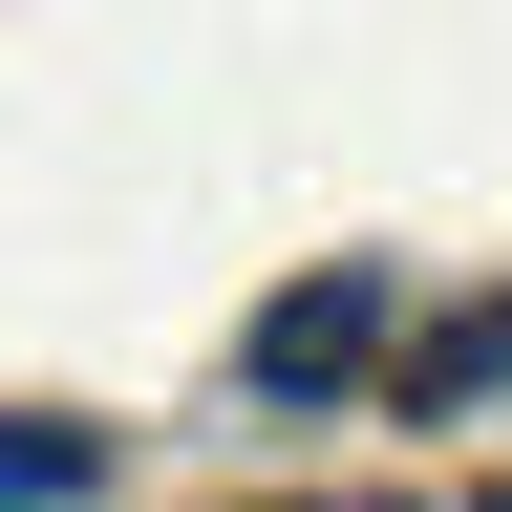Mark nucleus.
Instances as JSON below:
<instances>
[{
  "mask_svg": "<svg viewBox=\"0 0 512 512\" xmlns=\"http://www.w3.org/2000/svg\"><path fill=\"white\" fill-rule=\"evenodd\" d=\"M64 491H107V448L64 406H22V427H0V512H64Z\"/></svg>",
  "mask_w": 512,
  "mask_h": 512,
  "instance_id": "f03ea898",
  "label": "nucleus"
},
{
  "mask_svg": "<svg viewBox=\"0 0 512 512\" xmlns=\"http://www.w3.org/2000/svg\"><path fill=\"white\" fill-rule=\"evenodd\" d=\"M256 384H278V406H342V384L384 363V278L342 256V278H299V299H256V342H235Z\"/></svg>",
  "mask_w": 512,
  "mask_h": 512,
  "instance_id": "f257e3e1",
  "label": "nucleus"
}]
</instances>
